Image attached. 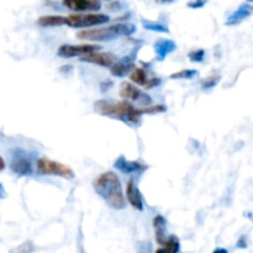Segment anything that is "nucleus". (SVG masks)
Masks as SVG:
<instances>
[{"mask_svg":"<svg viewBox=\"0 0 253 253\" xmlns=\"http://www.w3.org/2000/svg\"><path fill=\"white\" fill-rule=\"evenodd\" d=\"M160 83H161V79L160 78H151L150 81H148L147 85H146L145 88L146 89H152V88H155V86L160 85Z\"/></svg>","mask_w":253,"mask_h":253,"instance_id":"nucleus-25","label":"nucleus"},{"mask_svg":"<svg viewBox=\"0 0 253 253\" xmlns=\"http://www.w3.org/2000/svg\"><path fill=\"white\" fill-rule=\"evenodd\" d=\"M180 250L179 239L177 236H169L160 249L156 250V253H178Z\"/></svg>","mask_w":253,"mask_h":253,"instance_id":"nucleus-17","label":"nucleus"},{"mask_svg":"<svg viewBox=\"0 0 253 253\" xmlns=\"http://www.w3.org/2000/svg\"><path fill=\"white\" fill-rule=\"evenodd\" d=\"M120 96L125 100H141L145 104L151 103V98L146 94H143L135 84L130 82H123L120 85Z\"/></svg>","mask_w":253,"mask_h":253,"instance_id":"nucleus-8","label":"nucleus"},{"mask_svg":"<svg viewBox=\"0 0 253 253\" xmlns=\"http://www.w3.org/2000/svg\"><path fill=\"white\" fill-rule=\"evenodd\" d=\"M252 11H253V5L251 2H244V4L240 5L239 9L235 10V11L227 17V20L225 21V25H227V26H232V25L241 24V22L245 21L247 17L251 16Z\"/></svg>","mask_w":253,"mask_h":253,"instance_id":"nucleus-12","label":"nucleus"},{"mask_svg":"<svg viewBox=\"0 0 253 253\" xmlns=\"http://www.w3.org/2000/svg\"><path fill=\"white\" fill-rule=\"evenodd\" d=\"M205 4H207L205 1H190V2H188V6L193 7V9H198V7L204 6Z\"/></svg>","mask_w":253,"mask_h":253,"instance_id":"nucleus-26","label":"nucleus"},{"mask_svg":"<svg viewBox=\"0 0 253 253\" xmlns=\"http://www.w3.org/2000/svg\"><path fill=\"white\" fill-rule=\"evenodd\" d=\"M220 81V76L217 73H212L210 76H208L207 78H204L202 81V85L204 89H211L219 83Z\"/></svg>","mask_w":253,"mask_h":253,"instance_id":"nucleus-21","label":"nucleus"},{"mask_svg":"<svg viewBox=\"0 0 253 253\" xmlns=\"http://www.w3.org/2000/svg\"><path fill=\"white\" fill-rule=\"evenodd\" d=\"M188 57H189L190 61L193 62H203L205 57V51L202 48L194 49V51H190L189 53H188Z\"/></svg>","mask_w":253,"mask_h":253,"instance_id":"nucleus-24","label":"nucleus"},{"mask_svg":"<svg viewBox=\"0 0 253 253\" xmlns=\"http://www.w3.org/2000/svg\"><path fill=\"white\" fill-rule=\"evenodd\" d=\"M166 110H167L166 105H161V104H158V105L145 106V108H141L140 113H141V115H143V114H160V113H165Z\"/></svg>","mask_w":253,"mask_h":253,"instance_id":"nucleus-23","label":"nucleus"},{"mask_svg":"<svg viewBox=\"0 0 253 253\" xmlns=\"http://www.w3.org/2000/svg\"><path fill=\"white\" fill-rule=\"evenodd\" d=\"M212 253H229V252H227L226 249H220V247H219V249L215 250V251Z\"/></svg>","mask_w":253,"mask_h":253,"instance_id":"nucleus-28","label":"nucleus"},{"mask_svg":"<svg viewBox=\"0 0 253 253\" xmlns=\"http://www.w3.org/2000/svg\"><path fill=\"white\" fill-rule=\"evenodd\" d=\"M10 169L17 175H30L32 173V166L29 158L25 156L24 151L15 148L12 153L11 163H10Z\"/></svg>","mask_w":253,"mask_h":253,"instance_id":"nucleus-7","label":"nucleus"},{"mask_svg":"<svg viewBox=\"0 0 253 253\" xmlns=\"http://www.w3.org/2000/svg\"><path fill=\"white\" fill-rule=\"evenodd\" d=\"M198 74L197 71L194 69H182V71L177 72V73L170 74L172 79H190Z\"/></svg>","mask_w":253,"mask_h":253,"instance_id":"nucleus-22","label":"nucleus"},{"mask_svg":"<svg viewBox=\"0 0 253 253\" xmlns=\"http://www.w3.org/2000/svg\"><path fill=\"white\" fill-rule=\"evenodd\" d=\"M136 31V26L133 24H114L111 26L99 27V29L81 30L77 32V37L84 41L99 42V41H111L118 37L130 36Z\"/></svg>","mask_w":253,"mask_h":253,"instance_id":"nucleus-3","label":"nucleus"},{"mask_svg":"<svg viewBox=\"0 0 253 253\" xmlns=\"http://www.w3.org/2000/svg\"><path fill=\"white\" fill-rule=\"evenodd\" d=\"M94 110L100 115L131 124V125L137 126L141 124L142 115L140 113V109H136L127 101L98 100L94 104Z\"/></svg>","mask_w":253,"mask_h":253,"instance_id":"nucleus-2","label":"nucleus"},{"mask_svg":"<svg viewBox=\"0 0 253 253\" xmlns=\"http://www.w3.org/2000/svg\"><path fill=\"white\" fill-rule=\"evenodd\" d=\"M37 170L44 175H57V177L64 178V179H73L76 177L73 169L69 166L63 165L57 161H52L47 157L39 158L36 163Z\"/></svg>","mask_w":253,"mask_h":253,"instance_id":"nucleus-4","label":"nucleus"},{"mask_svg":"<svg viewBox=\"0 0 253 253\" xmlns=\"http://www.w3.org/2000/svg\"><path fill=\"white\" fill-rule=\"evenodd\" d=\"M166 219L162 215H156L153 219V229H155L156 241L160 245H163L167 240V232H166Z\"/></svg>","mask_w":253,"mask_h":253,"instance_id":"nucleus-16","label":"nucleus"},{"mask_svg":"<svg viewBox=\"0 0 253 253\" xmlns=\"http://www.w3.org/2000/svg\"><path fill=\"white\" fill-rule=\"evenodd\" d=\"M82 62H86V63L98 64L101 67H113L115 62L118 61L115 54L110 53V52H93V53L85 54V56L81 57Z\"/></svg>","mask_w":253,"mask_h":253,"instance_id":"nucleus-9","label":"nucleus"},{"mask_svg":"<svg viewBox=\"0 0 253 253\" xmlns=\"http://www.w3.org/2000/svg\"><path fill=\"white\" fill-rule=\"evenodd\" d=\"M110 21V17L105 14H99V12H90V14H72L66 16V25L74 27V29H81V27H91L98 26V25L106 24Z\"/></svg>","mask_w":253,"mask_h":253,"instance_id":"nucleus-5","label":"nucleus"},{"mask_svg":"<svg viewBox=\"0 0 253 253\" xmlns=\"http://www.w3.org/2000/svg\"><path fill=\"white\" fill-rule=\"evenodd\" d=\"M130 78L133 83L137 84V85H142V86L147 85L148 81H150V78H148V76H147V72H146L143 68L133 69V71L131 72Z\"/></svg>","mask_w":253,"mask_h":253,"instance_id":"nucleus-19","label":"nucleus"},{"mask_svg":"<svg viewBox=\"0 0 253 253\" xmlns=\"http://www.w3.org/2000/svg\"><path fill=\"white\" fill-rule=\"evenodd\" d=\"M2 198H5V190L2 188V185L0 184V199H2Z\"/></svg>","mask_w":253,"mask_h":253,"instance_id":"nucleus-29","label":"nucleus"},{"mask_svg":"<svg viewBox=\"0 0 253 253\" xmlns=\"http://www.w3.org/2000/svg\"><path fill=\"white\" fill-rule=\"evenodd\" d=\"M63 5L73 11H96L101 7V2L99 0H68L63 1Z\"/></svg>","mask_w":253,"mask_h":253,"instance_id":"nucleus-11","label":"nucleus"},{"mask_svg":"<svg viewBox=\"0 0 253 253\" xmlns=\"http://www.w3.org/2000/svg\"><path fill=\"white\" fill-rule=\"evenodd\" d=\"M135 62L131 56L124 57L120 61H116L113 67H110V72L115 77H124L135 69Z\"/></svg>","mask_w":253,"mask_h":253,"instance_id":"nucleus-15","label":"nucleus"},{"mask_svg":"<svg viewBox=\"0 0 253 253\" xmlns=\"http://www.w3.org/2000/svg\"><path fill=\"white\" fill-rule=\"evenodd\" d=\"M114 167L121 173L125 174H133V173H141L143 170L147 169V166L143 163L138 162V161H130L124 156H120L118 160L114 162Z\"/></svg>","mask_w":253,"mask_h":253,"instance_id":"nucleus-10","label":"nucleus"},{"mask_svg":"<svg viewBox=\"0 0 253 253\" xmlns=\"http://www.w3.org/2000/svg\"><path fill=\"white\" fill-rule=\"evenodd\" d=\"M99 49H101V46H99V44H62L57 51V54L59 57H63V58H71V57H83L85 54L99 51Z\"/></svg>","mask_w":253,"mask_h":253,"instance_id":"nucleus-6","label":"nucleus"},{"mask_svg":"<svg viewBox=\"0 0 253 253\" xmlns=\"http://www.w3.org/2000/svg\"><path fill=\"white\" fill-rule=\"evenodd\" d=\"M142 26L145 27L146 30H148V31H156V32H163V34H168L169 32V30H168V27L166 26V25L161 24V22H157V21H151V20H142Z\"/></svg>","mask_w":253,"mask_h":253,"instance_id":"nucleus-20","label":"nucleus"},{"mask_svg":"<svg viewBox=\"0 0 253 253\" xmlns=\"http://www.w3.org/2000/svg\"><path fill=\"white\" fill-rule=\"evenodd\" d=\"M175 48H177L175 42L168 39H160L155 42V44H153L156 58H157L158 61H165V59L167 58L168 54L174 52Z\"/></svg>","mask_w":253,"mask_h":253,"instance_id":"nucleus-14","label":"nucleus"},{"mask_svg":"<svg viewBox=\"0 0 253 253\" xmlns=\"http://www.w3.org/2000/svg\"><path fill=\"white\" fill-rule=\"evenodd\" d=\"M93 188L96 194L115 210L125 209L126 202L121 182L113 170H108L99 174L93 180Z\"/></svg>","mask_w":253,"mask_h":253,"instance_id":"nucleus-1","label":"nucleus"},{"mask_svg":"<svg viewBox=\"0 0 253 253\" xmlns=\"http://www.w3.org/2000/svg\"><path fill=\"white\" fill-rule=\"evenodd\" d=\"M126 198H127L128 203L133 209L142 211L143 210V199L141 195L140 190H138L137 185H136L135 180H128L127 185H126Z\"/></svg>","mask_w":253,"mask_h":253,"instance_id":"nucleus-13","label":"nucleus"},{"mask_svg":"<svg viewBox=\"0 0 253 253\" xmlns=\"http://www.w3.org/2000/svg\"><path fill=\"white\" fill-rule=\"evenodd\" d=\"M4 168H5V162H4V160H2L1 156H0V172H1V170H4Z\"/></svg>","mask_w":253,"mask_h":253,"instance_id":"nucleus-27","label":"nucleus"},{"mask_svg":"<svg viewBox=\"0 0 253 253\" xmlns=\"http://www.w3.org/2000/svg\"><path fill=\"white\" fill-rule=\"evenodd\" d=\"M37 24L40 26H62L66 25V16H59V15H47L41 16L37 20Z\"/></svg>","mask_w":253,"mask_h":253,"instance_id":"nucleus-18","label":"nucleus"}]
</instances>
